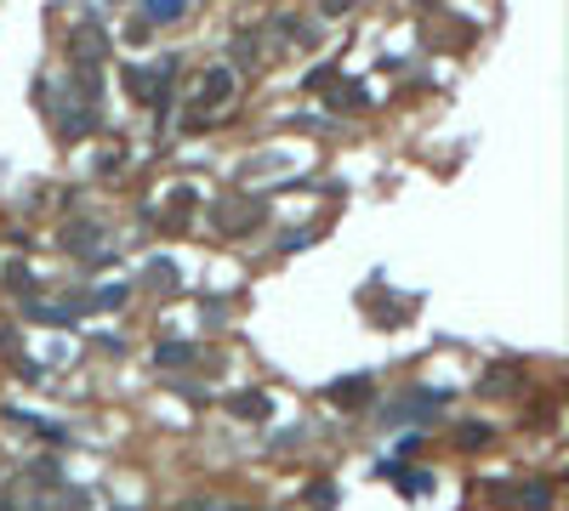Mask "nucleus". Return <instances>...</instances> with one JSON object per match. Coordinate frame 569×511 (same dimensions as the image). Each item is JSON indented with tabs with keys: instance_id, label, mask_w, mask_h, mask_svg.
Segmentation results:
<instances>
[{
	"instance_id": "nucleus-4",
	"label": "nucleus",
	"mask_w": 569,
	"mask_h": 511,
	"mask_svg": "<svg viewBox=\"0 0 569 511\" xmlns=\"http://www.w3.org/2000/svg\"><path fill=\"white\" fill-rule=\"evenodd\" d=\"M308 500H313L319 511H331V500H336V495H331V483H313V489H308Z\"/></svg>"
},
{
	"instance_id": "nucleus-3",
	"label": "nucleus",
	"mask_w": 569,
	"mask_h": 511,
	"mask_svg": "<svg viewBox=\"0 0 569 511\" xmlns=\"http://www.w3.org/2000/svg\"><path fill=\"white\" fill-rule=\"evenodd\" d=\"M234 409H239L245 421H262V415H268V398H262V392H257V398H234Z\"/></svg>"
},
{
	"instance_id": "nucleus-5",
	"label": "nucleus",
	"mask_w": 569,
	"mask_h": 511,
	"mask_svg": "<svg viewBox=\"0 0 569 511\" xmlns=\"http://www.w3.org/2000/svg\"><path fill=\"white\" fill-rule=\"evenodd\" d=\"M188 358H194V347H165L160 364H188Z\"/></svg>"
},
{
	"instance_id": "nucleus-2",
	"label": "nucleus",
	"mask_w": 569,
	"mask_h": 511,
	"mask_svg": "<svg viewBox=\"0 0 569 511\" xmlns=\"http://www.w3.org/2000/svg\"><path fill=\"white\" fill-rule=\"evenodd\" d=\"M143 12H148V23H171L183 12V0H154V7H143Z\"/></svg>"
},
{
	"instance_id": "nucleus-1",
	"label": "nucleus",
	"mask_w": 569,
	"mask_h": 511,
	"mask_svg": "<svg viewBox=\"0 0 569 511\" xmlns=\"http://www.w3.org/2000/svg\"><path fill=\"white\" fill-rule=\"evenodd\" d=\"M228 86H234V74L217 68L211 80H200V102H222V97H228Z\"/></svg>"
}]
</instances>
